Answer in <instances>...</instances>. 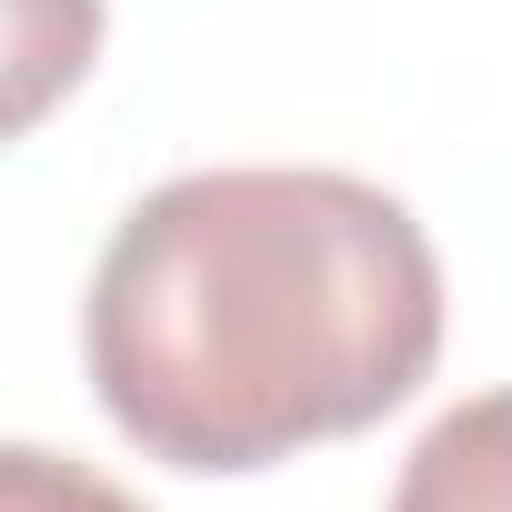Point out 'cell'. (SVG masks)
<instances>
[{"label":"cell","instance_id":"cell-1","mask_svg":"<svg viewBox=\"0 0 512 512\" xmlns=\"http://www.w3.org/2000/svg\"><path fill=\"white\" fill-rule=\"evenodd\" d=\"M81 362L141 462L272 472L312 442L372 432L432 382V231L362 171H181L101 241Z\"/></svg>","mask_w":512,"mask_h":512},{"label":"cell","instance_id":"cell-2","mask_svg":"<svg viewBox=\"0 0 512 512\" xmlns=\"http://www.w3.org/2000/svg\"><path fill=\"white\" fill-rule=\"evenodd\" d=\"M111 0H0V151L31 141L101 61Z\"/></svg>","mask_w":512,"mask_h":512},{"label":"cell","instance_id":"cell-3","mask_svg":"<svg viewBox=\"0 0 512 512\" xmlns=\"http://www.w3.org/2000/svg\"><path fill=\"white\" fill-rule=\"evenodd\" d=\"M392 512H512V392L452 402L392 482Z\"/></svg>","mask_w":512,"mask_h":512},{"label":"cell","instance_id":"cell-4","mask_svg":"<svg viewBox=\"0 0 512 512\" xmlns=\"http://www.w3.org/2000/svg\"><path fill=\"white\" fill-rule=\"evenodd\" d=\"M0 512H151L111 472L51 452V442H0Z\"/></svg>","mask_w":512,"mask_h":512}]
</instances>
